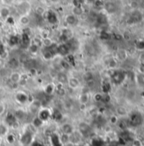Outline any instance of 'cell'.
Returning a JSON list of instances; mask_svg holds the SVG:
<instances>
[{"mask_svg": "<svg viewBox=\"0 0 144 146\" xmlns=\"http://www.w3.org/2000/svg\"><path fill=\"white\" fill-rule=\"evenodd\" d=\"M126 77V73L124 72L123 71H116L112 75V81H114L115 84H120L125 81Z\"/></svg>", "mask_w": 144, "mask_h": 146, "instance_id": "obj_1", "label": "cell"}, {"mask_svg": "<svg viewBox=\"0 0 144 146\" xmlns=\"http://www.w3.org/2000/svg\"><path fill=\"white\" fill-rule=\"evenodd\" d=\"M64 107H65V109H66V110H71L72 109L71 102L70 100L65 101V104H64Z\"/></svg>", "mask_w": 144, "mask_h": 146, "instance_id": "obj_23", "label": "cell"}, {"mask_svg": "<svg viewBox=\"0 0 144 146\" xmlns=\"http://www.w3.org/2000/svg\"><path fill=\"white\" fill-rule=\"evenodd\" d=\"M130 20L131 21L132 23H137V22H140L142 21L143 20V15L140 11L138 10H135L131 13V17H130Z\"/></svg>", "mask_w": 144, "mask_h": 146, "instance_id": "obj_6", "label": "cell"}, {"mask_svg": "<svg viewBox=\"0 0 144 146\" xmlns=\"http://www.w3.org/2000/svg\"><path fill=\"white\" fill-rule=\"evenodd\" d=\"M1 142H2V138H0V145H1Z\"/></svg>", "mask_w": 144, "mask_h": 146, "instance_id": "obj_29", "label": "cell"}, {"mask_svg": "<svg viewBox=\"0 0 144 146\" xmlns=\"http://www.w3.org/2000/svg\"><path fill=\"white\" fill-rule=\"evenodd\" d=\"M20 22L23 26H27L30 23V19H29V17L27 15H21V17L20 19Z\"/></svg>", "mask_w": 144, "mask_h": 146, "instance_id": "obj_17", "label": "cell"}, {"mask_svg": "<svg viewBox=\"0 0 144 146\" xmlns=\"http://www.w3.org/2000/svg\"><path fill=\"white\" fill-rule=\"evenodd\" d=\"M42 46L46 47L47 48H50L52 45H54V42H53V40H52L50 37H48V36L44 37L43 39H42Z\"/></svg>", "mask_w": 144, "mask_h": 146, "instance_id": "obj_15", "label": "cell"}, {"mask_svg": "<svg viewBox=\"0 0 144 146\" xmlns=\"http://www.w3.org/2000/svg\"><path fill=\"white\" fill-rule=\"evenodd\" d=\"M142 121H143V117L139 113H132L129 119V122L132 126H135V127L140 125Z\"/></svg>", "mask_w": 144, "mask_h": 146, "instance_id": "obj_3", "label": "cell"}, {"mask_svg": "<svg viewBox=\"0 0 144 146\" xmlns=\"http://www.w3.org/2000/svg\"><path fill=\"white\" fill-rule=\"evenodd\" d=\"M53 1H55V0H53Z\"/></svg>", "mask_w": 144, "mask_h": 146, "instance_id": "obj_30", "label": "cell"}, {"mask_svg": "<svg viewBox=\"0 0 144 146\" xmlns=\"http://www.w3.org/2000/svg\"><path fill=\"white\" fill-rule=\"evenodd\" d=\"M59 140L60 142V144L62 145L66 146L67 145H69L71 143L70 141V136L67 135V134H65V133H60L59 137Z\"/></svg>", "mask_w": 144, "mask_h": 146, "instance_id": "obj_11", "label": "cell"}, {"mask_svg": "<svg viewBox=\"0 0 144 146\" xmlns=\"http://www.w3.org/2000/svg\"><path fill=\"white\" fill-rule=\"evenodd\" d=\"M139 71H140V73H141V74H143L144 75V63H142V62H141V64H140V66H139Z\"/></svg>", "mask_w": 144, "mask_h": 146, "instance_id": "obj_27", "label": "cell"}, {"mask_svg": "<svg viewBox=\"0 0 144 146\" xmlns=\"http://www.w3.org/2000/svg\"><path fill=\"white\" fill-rule=\"evenodd\" d=\"M105 9L108 11V13L112 14V13H114L116 11V6L114 3L112 2H108L105 3Z\"/></svg>", "mask_w": 144, "mask_h": 146, "instance_id": "obj_14", "label": "cell"}, {"mask_svg": "<svg viewBox=\"0 0 144 146\" xmlns=\"http://www.w3.org/2000/svg\"><path fill=\"white\" fill-rule=\"evenodd\" d=\"M10 15V10L9 8L7 7H3L2 9H0V17L2 19H9Z\"/></svg>", "mask_w": 144, "mask_h": 146, "instance_id": "obj_12", "label": "cell"}, {"mask_svg": "<svg viewBox=\"0 0 144 146\" xmlns=\"http://www.w3.org/2000/svg\"><path fill=\"white\" fill-rule=\"evenodd\" d=\"M44 12H45V10H44V9L42 7L39 6L36 9V15H42L44 14Z\"/></svg>", "mask_w": 144, "mask_h": 146, "instance_id": "obj_22", "label": "cell"}, {"mask_svg": "<svg viewBox=\"0 0 144 146\" xmlns=\"http://www.w3.org/2000/svg\"><path fill=\"white\" fill-rule=\"evenodd\" d=\"M72 15H75V16H80L81 15H82L83 14V10H82V9L81 8H80V7H78V6H75V7H74L73 8V9H72Z\"/></svg>", "mask_w": 144, "mask_h": 146, "instance_id": "obj_16", "label": "cell"}, {"mask_svg": "<svg viewBox=\"0 0 144 146\" xmlns=\"http://www.w3.org/2000/svg\"><path fill=\"white\" fill-rule=\"evenodd\" d=\"M84 79H85L87 82H89V81H91V80H93V76H92V74L91 72L85 73V75H84Z\"/></svg>", "mask_w": 144, "mask_h": 146, "instance_id": "obj_20", "label": "cell"}, {"mask_svg": "<svg viewBox=\"0 0 144 146\" xmlns=\"http://www.w3.org/2000/svg\"><path fill=\"white\" fill-rule=\"evenodd\" d=\"M8 65H9V68H11L14 71H16L17 69H19V67L20 66V61L19 59H17L15 57H11L8 60Z\"/></svg>", "mask_w": 144, "mask_h": 146, "instance_id": "obj_5", "label": "cell"}, {"mask_svg": "<svg viewBox=\"0 0 144 146\" xmlns=\"http://www.w3.org/2000/svg\"><path fill=\"white\" fill-rule=\"evenodd\" d=\"M9 133V126L6 122H0V138H4Z\"/></svg>", "mask_w": 144, "mask_h": 146, "instance_id": "obj_7", "label": "cell"}, {"mask_svg": "<svg viewBox=\"0 0 144 146\" xmlns=\"http://www.w3.org/2000/svg\"><path fill=\"white\" fill-rule=\"evenodd\" d=\"M76 128L72 125L70 122H65L61 125L60 127V130H61V133H65L67 135H71L72 133L75 132Z\"/></svg>", "mask_w": 144, "mask_h": 146, "instance_id": "obj_2", "label": "cell"}, {"mask_svg": "<svg viewBox=\"0 0 144 146\" xmlns=\"http://www.w3.org/2000/svg\"><path fill=\"white\" fill-rule=\"evenodd\" d=\"M67 82L69 87L72 88V89H76L79 88L80 86V82L77 78H75V76H70L67 79Z\"/></svg>", "mask_w": 144, "mask_h": 146, "instance_id": "obj_8", "label": "cell"}, {"mask_svg": "<svg viewBox=\"0 0 144 146\" xmlns=\"http://www.w3.org/2000/svg\"><path fill=\"white\" fill-rule=\"evenodd\" d=\"M6 3H12L14 2V0H3Z\"/></svg>", "mask_w": 144, "mask_h": 146, "instance_id": "obj_28", "label": "cell"}, {"mask_svg": "<svg viewBox=\"0 0 144 146\" xmlns=\"http://www.w3.org/2000/svg\"><path fill=\"white\" fill-rule=\"evenodd\" d=\"M78 100H79V102H80L81 105H83V106L87 105L89 102V100H90V97H89L88 93H81L79 95Z\"/></svg>", "mask_w": 144, "mask_h": 146, "instance_id": "obj_10", "label": "cell"}, {"mask_svg": "<svg viewBox=\"0 0 144 146\" xmlns=\"http://www.w3.org/2000/svg\"><path fill=\"white\" fill-rule=\"evenodd\" d=\"M32 44L39 48H41L42 46V39H40L38 37H35V38L32 39Z\"/></svg>", "mask_w": 144, "mask_h": 146, "instance_id": "obj_19", "label": "cell"}, {"mask_svg": "<svg viewBox=\"0 0 144 146\" xmlns=\"http://www.w3.org/2000/svg\"><path fill=\"white\" fill-rule=\"evenodd\" d=\"M9 80L14 83V84H19L21 82V81L23 80L22 78V74L20 73L17 71H13L10 76H9Z\"/></svg>", "mask_w": 144, "mask_h": 146, "instance_id": "obj_4", "label": "cell"}, {"mask_svg": "<svg viewBox=\"0 0 144 146\" xmlns=\"http://www.w3.org/2000/svg\"><path fill=\"white\" fill-rule=\"evenodd\" d=\"M115 66H116L115 60H110L109 62H108V66H110V67H114Z\"/></svg>", "mask_w": 144, "mask_h": 146, "instance_id": "obj_26", "label": "cell"}, {"mask_svg": "<svg viewBox=\"0 0 144 146\" xmlns=\"http://www.w3.org/2000/svg\"><path fill=\"white\" fill-rule=\"evenodd\" d=\"M38 49H39V48H38L37 47L34 46V45H32H32L30 46V48H29V50H30V52H31V53H36Z\"/></svg>", "mask_w": 144, "mask_h": 146, "instance_id": "obj_25", "label": "cell"}, {"mask_svg": "<svg viewBox=\"0 0 144 146\" xmlns=\"http://www.w3.org/2000/svg\"><path fill=\"white\" fill-rule=\"evenodd\" d=\"M65 21L67 22V24L69 25H71V26H74V25H76L77 22H78V18L73 15H67L66 18H65Z\"/></svg>", "mask_w": 144, "mask_h": 146, "instance_id": "obj_13", "label": "cell"}, {"mask_svg": "<svg viewBox=\"0 0 144 146\" xmlns=\"http://www.w3.org/2000/svg\"><path fill=\"white\" fill-rule=\"evenodd\" d=\"M6 66V62L3 58L0 57V70H3Z\"/></svg>", "mask_w": 144, "mask_h": 146, "instance_id": "obj_24", "label": "cell"}, {"mask_svg": "<svg viewBox=\"0 0 144 146\" xmlns=\"http://www.w3.org/2000/svg\"><path fill=\"white\" fill-rule=\"evenodd\" d=\"M136 47L139 50H144V41H138L136 43Z\"/></svg>", "mask_w": 144, "mask_h": 146, "instance_id": "obj_21", "label": "cell"}, {"mask_svg": "<svg viewBox=\"0 0 144 146\" xmlns=\"http://www.w3.org/2000/svg\"><path fill=\"white\" fill-rule=\"evenodd\" d=\"M77 130L83 135L85 136L89 131H90V126L87 123V122H81L79 125H78V128Z\"/></svg>", "mask_w": 144, "mask_h": 146, "instance_id": "obj_9", "label": "cell"}, {"mask_svg": "<svg viewBox=\"0 0 144 146\" xmlns=\"http://www.w3.org/2000/svg\"><path fill=\"white\" fill-rule=\"evenodd\" d=\"M116 112L118 114V115L120 116H125L127 115V110L126 108L122 107V106H119L117 109H116Z\"/></svg>", "mask_w": 144, "mask_h": 146, "instance_id": "obj_18", "label": "cell"}]
</instances>
